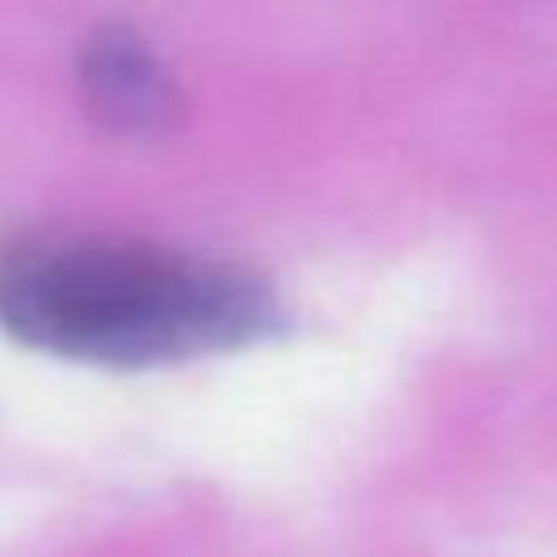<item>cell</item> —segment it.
<instances>
[{"label":"cell","instance_id":"1","mask_svg":"<svg viewBox=\"0 0 557 557\" xmlns=\"http://www.w3.org/2000/svg\"><path fill=\"white\" fill-rule=\"evenodd\" d=\"M283 318L235 261L65 231L0 239V331L44 357L148 370L274 339Z\"/></svg>","mask_w":557,"mask_h":557},{"label":"cell","instance_id":"2","mask_svg":"<svg viewBox=\"0 0 557 557\" xmlns=\"http://www.w3.org/2000/svg\"><path fill=\"white\" fill-rule=\"evenodd\" d=\"M78 83L87 109L122 135H157L174 117L178 91L157 52L122 26L96 30L78 57Z\"/></svg>","mask_w":557,"mask_h":557}]
</instances>
